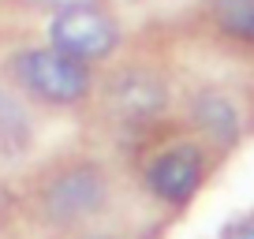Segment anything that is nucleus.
I'll return each instance as SVG.
<instances>
[{"mask_svg": "<svg viewBox=\"0 0 254 239\" xmlns=\"http://www.w3.org/2000/svg\"><path fill=\"white\" fill-rule=\"evenodd\" d=\"M109 202V176L94 161H60L56 168H49L45 179L38 187V209L45 221L60 224V228H75L86 224L90 217H97Z\"/></svg>", "mask_w": 254, "mask_h": 239, "instance_id": "f03ea898", "label": "nucleus"}, {"mask_svg": "<svg viewBox=\"0 0 254 239\" xmlns=\"http://www.w3.org/2000/svg\"><path fill=\"white\" fill-rule=\"evenodd\" d=\"M8 71L15 79V86L45 109H79L94 90L90 64H79L53 45L19 49L8 60Z\"/></svg>", "mask_w": 254, "mask_h": 239, "instance_id": "f257e3e1", "label": "nucleus"}, {"mask_svg": "<svg viewBox=\"0 0 254 239\" xmlns=\"http://www.w3.org/2000/svg\"><path fill=\"white\" fill-rule=\"evenodd\" d=\"M202 183H206V153L194 142L165 146L146 165V187L165 206H187Z\"/></svg>", "mask_w": 254, "mask_h": 239, "instance_id": "20e7f679", "label": "nucleus"}, {"mask_svg": "<svg viewBox=\"0 0 254 239\" xmlns=\"http://www.w3.org/2000/svg\"><path fill=\"white\" fill-rule=\"evenodd\" d=\"M120 26L97 4H71V8H56L49 23V45L67 53L79 64H97L109 60L120 49Z\"/></svg>", "mask_w": 254, "mask_h": 239, "instance_id": "7ed1b4c3", "label": "nucleus"}, {"mask_svg": "<svg viewBox=\"0 0 254 239\" xmlns=\"http://www.w3.org/2000/svg\"><path fill=\"white\" fill-rule=\"evenodd\" d=\"M228 239H254V224H247V228H236Z\"/></svg>", "mask_w": 254, "mask_h": 239, "instance_id": "9d476101", "label": "nucleus"}, {"mask_svg": "<svg viewBox=\"0 0 254 239\" xmlns=\"http://www.w3.org/2000/svg\"><path fill=\"white\" fill-rule=\"evenodd\" d=\"M34 142V123L26 105L19 101L11 90L0 86V168L19 161Z\"/></svg>", "mask_w": 254, "mask_h": 239, "instance_id": "423d86ee", "label": "nucleus"}, {"mask_svg": "<svg viewBox=\"0 0 254 239\" xmlns=\"http://www.w3.org/2000/svg\"><path fill=\"white\" fill-rule=\"evenodd\" d=\"M105 101H109L112 116L120 123H150L165 112L168 105V90L161 82V75L146 71V67H127L105 90Z\"/></svg>", "mask_w": 254, "mask_h": 239, "instance_id": "39448f33", "label": "nucleus"}, {"mask_svg": "<svg viewBox=\"0 0 254 239\" xmlns=\"http://www.w3.org/2000/svg\"><path fill=\"white\" fill-rule=\"evenodd\" d=\"M194 123L206 131L213 142L228 146L239 138V109L232 105L228 94H217V90H206V94L194 97Z\"/></svg>", "mask_w": 254, "mask_h": 239, "instance_id": "0eeeda50", "label": "nucleus"}, {"mask_svg": "<svg viewBox=\"0 0 254 239\" xmlns=\"http://www.w3.org/2000/svg\"><path fill=\"white\" fill-rule=\"evenodd\" d=\"M206 19L221 38L254 45V0H206Z\"/></svg>", "mask_w": 254, "mask_h": 239, "instance_id": "6e6552de", "label": "nucleus"}, {"mask_svg": "<svg viewBox=\"0 0 254 239\" xmlns=\"http://www.w3.org/2000/svg\"><path fill=\"white\" fill-rule=\"evenodd\" d=\"M30 4H45V8H71V4H97V0H30Z\"/></svg>", "mask_w": 254, "mask_h": 239, "instance_id": "1a4fd4ad", "label": "nucleus"}]
</instances>
